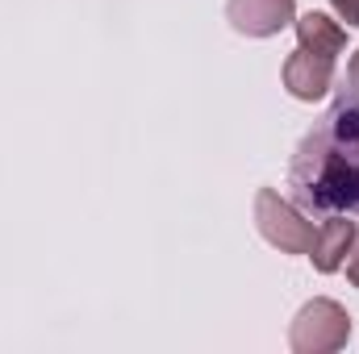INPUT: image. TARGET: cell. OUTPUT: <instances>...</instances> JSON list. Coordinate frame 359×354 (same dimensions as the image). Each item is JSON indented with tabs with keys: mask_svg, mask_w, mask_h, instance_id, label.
Masks as SVG:
<instances>
[{
	"mask_svg": "<svg viewBox=\"0 0 359 354\" xmlns=\"http://www.w3.org/2000/svg\"><path fill=\"white\" fill-rule=\"evenodd\" d=\"M288 187L309 213L359 208V100L343 96L297 146Z\"/></svg>",
	"mask_w": 359,
	"mask_h": 354,
	"instance_id": "1",
	"label": "cell"
},
{
	"mask_svg": "<svg viewBox=\"0 0 359 354\" xmlns=\"http://www.w3.org/2000/svg\"><path fill=\"white\" fill-rule=\"evenodd\" d=\"M347 338H351V317L330 296H313L288 330V346L297 354H334L347 346Z\"/></svg>",
	"mask_w": 359,
	"mask_h": 354,
	"instance_id": "2",
	"label": "cell"
},
{
	"mask_svg": "<svg viewBox=\"0 0 359 354\" xmlns=\"http://www.w3.org/2000/svg\"><path fill=\"white\" fill-rule=\"evenodd\" d=\"M255 225L280 255H309L313 246V221H305V213L297 204H288L276 187L255 192Z\"/></svg>",
	"mask_w": 359,
	"mask_h": 354,
	"instance_id": "3",
	"label": "cell"
},
{
	"mask_svg": "<svg viewBox=\"0 0 359 354\" xmlns=\"http://www.w3.org/2000/svg\"><path fill=\"white\" fill-rule=\"evenodd\" d=\"M226 21L247 38H271L297 21V0H230Z\"/></svg>",
	"mask_w": 359,
	"mask_h": 354,
	"instance_id": "4",
	"label": "cell"
},
{
	"mask_svg": "<svg viewBox=\"0 0 359 354\" xmlns=\"http://www.w3.org/2000/svg\"><path fill=\"white\" fill-rule=\"evenodd\" d=\"M284 88L292 92L297 100H322L326 92L334 88V59L297 46L284 59Z\"/></svg>",
	"mask_w": 359,
	"mask_h": 354,
	"instance_id": "5",
	"label": "cell"
},
{
	"mask_svg": "<svg viewBox=\"0 0 359 354\" xmlns=\"http://www.w3.org/2000/svg\"><path fill=\"white\" fill-rule=\"evenodd\" d=\"M359 229L355 221H347V217H330L318 234H313V246H309V259H313V267L322 271V275H334L339 267L347 263V255H351V246H355Z\"/></svg>",
	"mask_w": 359,
	"mask_h": 354,
	"instance_id": "6",
	"label": "cell"
},
{
	"mask_svg": "<svg viewBox=\"0 0 359 354\" xmlns=\"http://www.w3.org/2000/svg\"><path fill=\"white\" fill-rule=\"evenodd\" d=\"M297 38H301L305 50L326 55V59H339V55L347 50V29H343L334 17H326V13H305V17H297Z\"/></svg>",
	"mask_w": 359,
	"mask_h": 354,
	"instance_id": "7",
	"label": "cell"
},
{
	"mask_svg": "<svg viewBox=\"0 0 359 354\" xmlns=\"http://www.w3.org/2000/svg\"><path fill=\"white\" fill-rule=\"evenodd\" d=\"M330 4H334V13L355 29V25H359V0H330Z\"/></svg>",
	"mask_w": 359,
	"mask_h": 354,
	"instance_id": "8",
	"label": "cell"
},
{
	"mask_svg": "<svg viewBox=\"0 0 359 354\" xmlns=\"http://www.w3.org/2000/svg\"><path fill=\"white\" fill-rule=\"evenodd\" d=\"M347 279L359 288V238H355V246H351V259H347Z\"/></svg>",
	"mask_w": 359,
	"mask_h": 354,
	"instance_id": "9",
	"label": "cell"
},
{
	"mask_svg": "<svg viewBox=\"0 0 359 354\" xmlns=\"http://www.w3.org/2000/svg\"><path fill=\"white\" fill-rule=\"evenodd\" d=\"M347 80H351V88L359 92V50L351 55V63H347Z\"/></svg>",
	"mask_w": 359,
	"mask_h": 354,
	"instance_id": "10",
	"label": "cell"
}]
</instances>
